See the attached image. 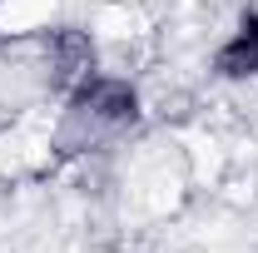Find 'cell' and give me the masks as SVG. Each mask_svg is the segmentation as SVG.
Here are the masks:
<instances>
[{
    "label": "cell",
    "mask_w": 258,
    "mask_h": 253,
    "mask_svg": "<svg viewBox=\"0 0 258 253\" xmlns=\"http://www.w3.org/2000/svg\"><path fill=\"white\" fill-rule=\"evenodd\" d=\"M219 70L224 75H253L258 70V20H243V30L219 50Z\"/></svg>",
    "instance_id": "1"
}]
</instances>
